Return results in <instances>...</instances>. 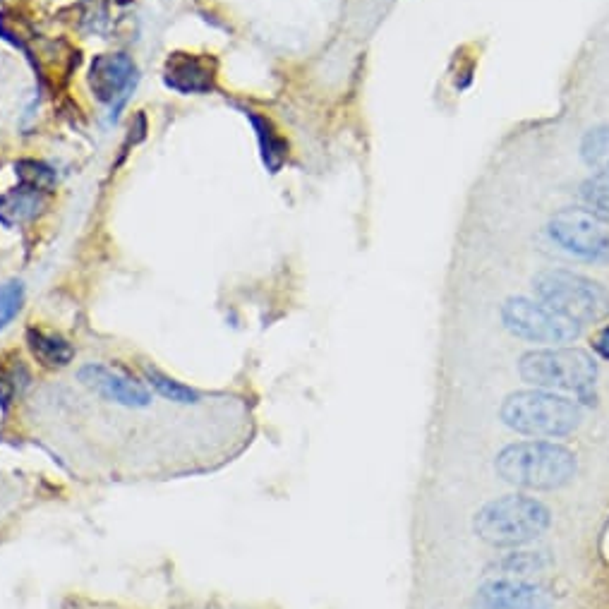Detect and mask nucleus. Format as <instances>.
<instances>
[{
    "instance_id": "1",
    "label": "nucleus",
    "mask_w": 609,
    "mask_h": 609,
    "mask_svg": "<svg viewBox=\"0 0 609 609\" xmlns=\"http://www.w3.org/2000/svg\"><path fill=\"white\" fill-rule=\"evenodd\" d=\"M494 470L523 490H559L576 475V456L554 442H518L499 451Z\"/></svg>"
},
{
    "instance_id": "2",
    "label": "nucleus",
    "mask_w": 609,
    "mask_h": 609,
    "mask_svg": "<svg viewBox=\"0 0 609 609\" xmlns=\"http://www.w3.org/2000/svg\"><path fill=\"white\" fill-rule=\"evenodd\" d=\"M552 514L545 504L523 494L487 502L473 518V530L492 547H521L547 533Z\"/></svg>"
},
{
    "instance_id": "3",
    "label": "nucleus",
    "mask_w": 609,
    "mask_h": 609,
    "mask_svg": "<svg viewBox=\"0 0 609 609\" xmlns=\"http://www.w3.org/2000/svg\"><path fill=\"white\" fill-rule=\"evenodd\" d=\"M509 430L528 437H566L581 425V408L552 391H516L502 403Z\"/></svg>"
},
{
    "instance_id": "4",
    "label": "nucleus",
    "mask_w": 609,
    "mask_h": 609,
    "mask_svg": "<svg viewBox=\"0 0 609 609\" xmlns=\"http://www.w3.org/2000/svg\"><path fill=\"white\" fill-rule=\"evenodd\" d=\"M535 293L550 310L576 324H595L609 317V291L600 283L566 269L542 271L533 281Z\"/></svg>"
},
{
    "instance_id": "5",
    "label": "nucleus",
    "mask_w": 609,
    "mask_h": 609,
    "mask_svg": "<svg viewBox=\"0 0 609 609\" xmlns=\"http://www.w3.org/2000/svg\"><path fill=\"white\" fill-rule=\"evenodd\" d=\"M523 382L540 389H562L586 394L598 379V365L581 348H547L530 351L518 363Z\"/></svg>"
},
{
    "instance_id": "6",
    "label": "nucleus",
    "mask_w": 609,
    "mask_h": 609,
    "mask_svg": "<svg viewBox=\"0 0 609 609\" xmlns=\"http://www.w3.org/2000/svg\"><path fill=\"white\" fill-rule=\"evenodd\" d=\"M552 240L586 262L609 264V219L593 209H562L550 221Z\"/></svg>"
},
{
    "instance_id": "7",
    "label": "nucleus",
    "mask_w": 609,
    "mask_h": 609,
    "mask_svg": "<svg viewBox=\"0 0 609 609\" xmlns=\"http://www.w3.org/2000/svg\"><path fill=\"white\" fill-rule=\"evenodd\" d=\"M502 322L511 334L530 343H569L581 334V324L528 298L506 300L502 307Z\"/></svg>"
},
{
    "instance_id": "8",
    "label": "nucleus",
    "mask_w": 609,
    "mask_h": 609,
    "mask_svg": "<svg viewBox=\"0 0 609 609\" xmlns=\"http://www.w3.org/2000/svg\"><path fill=\"white\" fill-rule=\"evenodd\" d=\"M77 377L89 391H94L96 396H101L108 403H116V406L147 408L152 403V394L144 387V382H137V379L108 365H84Z\"/></svg>"
},
{
    "instance_id": "9",
    "label": "nucleus",
    "mask_w": 609,
    "mask_h": 609,
    "mask_svg": "<svg viewBox=\"0 0 609 609\" xmlns=\"http://www.w3.org/2000/svg\"><path fill=\"white\" fill-rule=\"evenodd\" d=\"M470 609H552V605L540 586L504 576L482 583Z\"/></svg>"
},
{
    "instance_id": "10",
    "label": "nucleus",
    "mask_w": 609,
    "mask_h": 609,
    "mask_svg": "<svg viewBox=\"0 0 609 609\" xmlns=\"http://www.w3.org/2000/svg\"><path fill=\"white\" fill-rule=\"evenodd\" d=\"M135 60L125 53H104L92 60L89 68V89L101 104H113L135 80Z\"/></svg>"
},
{
    "instance_id": "11",
    "label": "nucleus",
    "mask_w": 609,
    "mask_h": 609,
    "mask_svg": "<svg viewBox=\"0 0 609 609\" xmlns=\"http://www.w3.org/2000/svg\"><path fill=\"white\" fill-rule=\"evenodd\" d=\"M214 63L195 53H173L166 60L164 82L178 94H209L214 89Z\"/></svg>"
},
{
    "instance_id": "12",
    "label": "nucleus",
    "mask_w": 609,
    "mask_h": 609,
    "mask_svg": "<svg viewBox=\"0 0 609 609\" xmlns=\"http://www.w3.org/2000/svg\"><path fill=\"white\" fill-rule=\"evenodd\" d=\"M44 207L46 192L20 185V188L5 192V195L0 197V223H3L5 228L22 226V223L36 219Z\"/></svg>"
},
{
    "instance_id": "13",
    "label": "nucleus",
    "mask_w": 609,
    "mask_h": 609,
    "mask_svg": "<svg viewBox=\"0 0 609 609\" xmlns=\"http://www.w3.org/2000/svg\"><path fill=\"white\" fill-rule=\"evenodd\" d=\"M27 346L34 358L44 367H51V370L68 367L72 358H75V348H72L63 336L51 334V331L44 329H27Z\"/></svg>"
},
{
    "instance_id": "14",
    "label": "nucleus",
    "mask_w": 609,
    "mask_h": 609,
    "mask_svg": "<svg viewBox=\"0 0 609 609\" xmlns=\"http://www.w3.org/2000/svg\"><path fill=\"white\" fill-rule=\"evenodd\" d=\"M245 116L250 118L252 128H255V132H257L259 152H262L264 166H267L271 173H279V168L286 164V159H288V142L274 130V125H271L269 118L259 116V113H255V111H245Z\"/></svg>"
},
{
    "instance_id": "15",
    "label": "nucleus",
    "mask_w": 609,
    "mask_h": 609,
    "mask_svg": "<svg viewBox=\"0 0 609 609\" xmlns=\"http://www.w3.org/2000/svg\"><path fill=\"white\" fill-rule=\"evenodd\" d=\"M142 375L144 382L152 387L156 394L164 396V399L180 403V406H190V403H200V394L195 389L188 387V384L178 382V379L168 377L166 372H161L159 367L154 365H142Z\"/></svg>"
},
{
    "instance_id": "16",
    "label": "nucleus",
    "mask_w": 609,
    "mask_h": 609,
    "mask_svg": "<svg viewBox=\"0 0 609 609\" xmlns=\"http://www.w3.org/2000/svg\"><path fill=\"white\" fill-rule=\"evenodd\" d=\"M550 566V559H547L545 552H514V554H504L502 559L492 564V569L497 574L516 578V576H530V574H540Z\"/></svg>"
},
{
    "instance_id": "17",
    "label": "nucleus",
    "mask_w": 609,
    "mask_h": 609,
    "mask_svg": "<svg viewBox=\"0 0 609 609\" xmlns=\"http://www.w3.org/2000/svg\"><path fill=\"white\" fill-rule=\"evenodd\" d=\"M15 173L20 176L22 185H27V188H34L39 192H51L56 188V171H51L46 164H41V161L34 159H24L20 164L15 166Z\"/></svg>"
},
{
    "instance_id": "18",
    "label": "nucleus",
    "mask_w": 609,
    "mask_h": 609,
    "mask_svg": "<svg viewBox=\"0 0 609 609\" xmlns=\"http://www.w3.org/2000/svg\"><path fill=\"white\" fill-rule=\"evenodd\" d=\"M583 161L598 171L609 173V128H598L588 132L581 144Z\"/></svg>"
},
{
    "instance_id": "19",
    "label": "nucleus",
    "mask_w": 609,
    "mask_h": 609,
    "mask_svg": "<svg viewBox=\"0 0 609 609\" xmlns=\"http://www.w3.org/2000/svg\"><path fill=\"white\" fill-rule=\"evenodd\" d=\"M24 305V283L17 279L0 283V331L8 329Z\"/></svg>"
},
{
    "instance_id": "20",
    "label": "nucleus",
    "mask_w": 609,
    "mask_h": 609,
    "mask_svg": "<svg viewBox=\"0 0 609 609\" xmlns=\"http://www.w3.org/2000/svg\"><path fill=\"white\" fill-rule=\"evenodd\" d=\"M581 195L590 209L609 219V173L600 171L595 173L593 178H588L586 183H583Z\"/></svg>"
},
{
    "instance_id": "21",
    "label": "nucleus",
    "mask_w": 609,
    "mask_h": 609,
    "mask_svg": "<svg viewBox=\"0 0 609 609\" xmlns=\"http://www.w3.org/2000/svg\"><path fill=\"white\" fill-rule=\"evenodd\" d=\"M593 348L598 351L600 358L609 360V324L598 331V336H595V341H593Z\"/></svg>"
}]
</instances>
